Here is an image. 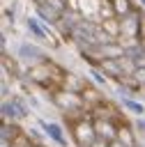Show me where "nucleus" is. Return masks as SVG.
Returning a JSON list of instances; mask_svg holds the SVG:
<instances>
[{
    "label": "nucleus",
    "mask_w": 145,
    "mask_h": 147,
    "mask_svg": "<svg viewBox=\"0 0 145 147\" xmlns=\"http://www.w3.org/2000/svg\"><path fill=\"white\" fill-rule=\"evenodd\" d=\"M18 55H21L23 60H30V62H39V60H41L39 48H37V46H32V44H25V41L18 46Z\"/></svg>",
    "instance_id": "obj_1"
},
{
    "label": "nucleus",
    "mask_w": 145,
    "mask_h": 147,
    "mask_svg": "<svg viewBox=\"0 0 145 147\" xmlns=\"http://www.w3.org/2000/svg\"><path fill=\"white\" fill-rule=\"evenodd\" d=\"M41 129L55 140V142H60V145H67L64 142V136H62V131H60V126L58 124H53V122H41Z\"/></svg>",
    "instance_id": "obj_2"
},
{
    "label": "nucleus",
    "mask_w": 145,
    "mask_h": 147,
    "mask_svg": "<svg viewBox=\"0 0 145 147\" xmlns=\"http://www.w3.org/2000/svg\"><path fill=\"white\" fill-rule=\"evenodd\" d=\"M122 106H124L127 110L136 113V115H143V113H145V106H143L140 101H133V99H129V96H122Z\"/></svg>",
    "instance_id": "obj_3"
},
{
    "label": "nucleus",
    "mask_w": 145,
    "mask_h": 147,
    "mask_svg": "<svg viewBox=\"0 0 145 147\" xmlns=\"http://www.w3.org/2000/svg\"><path fill=\"white\" fill-rule=\"evenodd\" d=\"M28 28L35 32V37H39V39H48V32H46V28H41L35 18H28Z\"/></svg>",
    "instance_id": "obj_4"
},
{
    "label": "nucleus",
    "mask_w": 145,
    "mask_h": 147,
    "mask_svg": "<svg viewBox=\"0 0 145 147\" xmlns=\"http://www.w3.org/2000/svg\"><path fill=\"white\" fill-rule=\"evenodd\" d=\"M113 7L120 11V18L127 16V14H131V2L129 0H113Z\"/></svg>",
    "instance_id": "obj_5"
},
{
    "label": "nucleus",
    "mask_w": 145,
    "mask_h": 147,
    "mask_svg": "<svg viewBox=\"0 0 145 147\" xmlns=\"http://www.w3.org/2000/svg\"><path fill=\"white\" fill-rule=\"evenodd\" d=\"M101 126H108V122H97V131H101ZM104 136H106V138H113L115 131H113V129H104Z\"/></svg>",
    "instance_id": "obj_6"
},
{
    "label": "nucleus",
    "mask_w": 145,
    "mask_h": 147,
    "mask_svg": "<svg viewBox=\"0 0 145 147\" xmlns=\"http://www.w3.org/2000/svg\"><path fill=\"white\" fill-rule=\"evenodd\" d=\"M90 74H92V78H94L99 85H106V78H104V76H99V71H97V69H92Z\"/></svg>",
    "instance_id": "obj_7"
}]
</instances>
